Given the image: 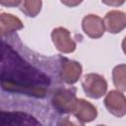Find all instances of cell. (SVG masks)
<instances>
[{"label":"cell","instance_id":"1","mask_svg":"<svg viewBox=\"0 0 126 126\" xmlns=\"http://www.w3.org/2000/svg\"><path fill=\"white\" fill-rule=\"evenodd\" d=\"M50 85L49 78L26 62L11 46L3 43L1 59V86L9 92L43 97Z\"/></svg>","mask_w":126,"mask_h":126},{"label":"cell","instance_id":"2","mask_svg":"<svg viewBox=\"0 0 126 126\" xmlns=\"http://www.w3.org/2000/svg\"><path fill=\"white\" fill-rule=\"evenodd\" d=\"M82 87L87 96L97 99L106 94L107 82L103 76L96 73H89L83 77Z\"/></svg>","mask_w":126,"mask_h":126},{"label":"cell","instance_id":"3","mask_svg":"<svg viewBox=\"0 0 126 126\" xmlns=\"http://www.w3.org/2000/svg\"><path fill=\"white\" fill-rule=\"evenodd\" d=\"M75 90L70 89H57L51 97L53 107L60 113H70L77 101Z\"/></svg>","mask_w":126,"mask_h":126},{"label":"cell","instance_id":"4","mask_svg":"<svg viewBox=\"0 0 126 126\" xmlns=\"http://www.w3.org/2000/svg\"><path fill=\"white\" fill-rule=\"evenodd\" d=\"M51 39L56 49L61 53H72L76 49V42L71 37L70 32L63 27L52 30Z\"/></svg>","mask_w":126,"mask_h":126},{"label":"cell","instance_id":"5","mask_svg":"<svg viewBox=\"0 0 126 126\" xmlns=\"http://www.w3.org/2000/svg\"><path fill=\"white\" fill-rule=\"evenodd\" d=\"M104 105L109 113L116 117L126 115V96L118 90L108 92L104 97Z\"/></svg>","mask_w":126,"mask_h":126},{"label":"cell","instance_id":"6","mask_svg":"<svg viewBox=\"0 0 126 126\" xmlns=\"http://www.w3.org/2000/svg\"><path fill=\"white\" fill-rule=\"evenodd\" d=\"M83 69L82 65L74 60L68 58H61L59 74L61 79L68 85H73L77 83L82 75Z\"/></svg>","mask_w":126,"mask_h":126},{"label":"cell","instance_id":"7","mask_svg":"<svg viewBox=\"0 0 126 126\" xmlns=\"http://www.w3.org/2000/svg\"><path fill=\"white\" fill-rule=\"evenodd\" d=\"M71 113L82 123H89L94 121L97 116L96 107L90 101L84 98H78Z\"/></svg>","mask_w":126,"mask_h":126},{"label":"cell","instance_id":"8","mask_svg":"<svg viewBox=\"0 0 126 126\" xmlns=\"http://www.w3.org/2000/svg\"><path fill=\"white\" fill-rule=\"evenodd\" d=\"M83 32L91 38H99L104 33V22L101 18L94 14H89L82 20Z\"/></svg>","mask_w":126,"mask_h":126},{"label":"cell","instance_id":"9","mask_svg":"<svg viewBox=\"0 0 126 126\" xmlns=\"http://www.w3.org/2000/svg\"><path fill=\"white\" fill-rule=\"evenodd\" d=\"M103 22L109 33H118L126 28V14L118 10L109 11L104 16Z\"/></svg>","mask_w":126,"mask_h":126},{"label":"cell","instance_id":"10","mask_svg":"<svg viewBox=\"0 0 126 126\" xmlns=\"http://www.w3.org/2000/svg\"><path fill=\"white\" fill-rule=\"evenodd\" d=\"M24 28V25L22 21L8 13H1L0 15V32L2 36L9 35L19 30H22Z\"/></svg>","mask_w":126,"mask_h":126},{"label":"cell","instance_id":"11","mask_svg":"<svg viewBox=\"0 0 126 126\" xmlns=\"http://www.w3.org/2000/svg\"><path fill=\"white\" fill-rule=\"evenodd\" d=\"M2 121L7 120L9 125H37L39 122L33 117L23 112H2Z\"/></svg>","mask_w":126,"mask_h":126},{"label":"cell","instance_id":"12","mask_svg":"<svg viewBox=\"0 0 126 126\" xmlns=\"http://www.w3.org/2000/svg\"><path fill=\"white\" fill-rule=\"evenodd\" d=\"M20 10L27 17L34 18L41 11L42 1L41 0H21L19 5Z\"/></svg>","mask_w":126,"mask_h":126},{"label":"cell","instance_id":"13","mask_svg":"<svg viewBox=\"0 0 126 126\" xmlns=\"http://www.w3.org/2000/svg\"><path fill=\"white\" fill-rule=\"evenodd\" d=\"M112 81L116 89L126 92V64H119L113 68Z\"/></svg>","mask_w":126,"mask_h":126},{"label":"cell","instance_id":"14","mask_svg":"<svg viewBox=\"0 0 126 126\" xmlns=\"http://www.w3.org/2000/svg\"><path fill=\"white\" fill-rule=\"evenodd\" d=\"M126 0H101V2L107 6L111 7H119L125 3Z\"/></svg>","mask_w":126,"mask_h":126},{"label":"cell","instance_id":"15","mask_svg":"<svg viewBox=\"0 0 126 126\" xmlns=\"http://www.w3.org/2000/svg\"><path fill=\"white\" fill-rule=\"evenodd\" d=\"M21 0H0V4L4 7H16L19 6Z\"/></svg>","mask_w":126,"mask_h":126},{"label":"cell","instance_id":"16","mask_svg":"<svg viewBox=\"0 0 126 126\" xmlns=\"http://www.w3.org/2000/svg\"><path fill=\"white\" fill-rule=\"evenodd\" d=\"M61 3L67 7H76V6H79L84 0H60Z\"/></svg>","mask_w":126,"mask_h":126},{"label":"cell","instance_id":"17","mask_svg":"<svg viewBox=\"0 0 126 126\" xmlns=\"http://www.w3.org/2000/svg\"><path fill=\"white\" fill-rule=\"evenodd\" d=\"M121 46H122V50H123V52H124V54L126 55V36L123 38V40H122V44H121Z\"/></svg>","mask_w":126,"mask_h":126}]
</instances>
